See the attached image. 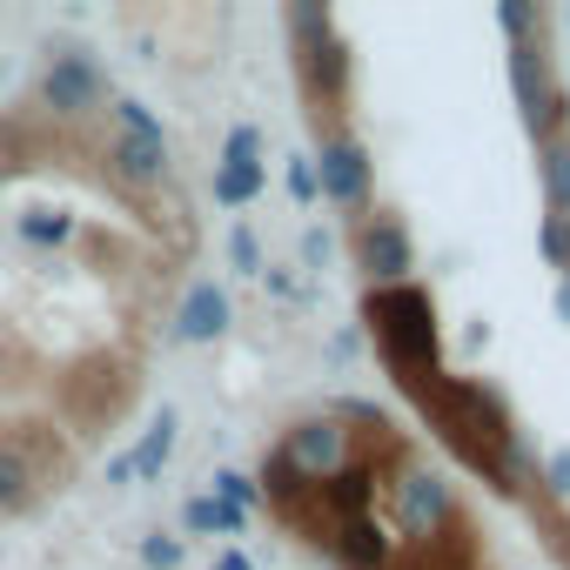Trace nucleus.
<instances>
[{"label": "nucleus", "instance_id": "nucleus-14", "mask_svg": "<svg viewBox=\"0 0 570 570\" xmlns=\"http://www.w3.org/2000/svg\"><path fill=\"white\" fill-rule=\"evenodd\" d=\"M255 195H262V168H228V161H222L215 202H222V208H242V202H255Z\"/></svg>", "mask_w": 570, "mask_h": 570}, {"label": "nucleus", "instance_id": "nucleus-15", "mask_svg": "<svg viewBox=\"0 0 570 570\" xmlns=\"http://www.w3.org/2000/svg\"><path fill=\"white\" fill-rule=\"evenodd\" d=\"M497 28H503L510 41H537V35H543V14L530 8V0H503V8H497Z\"/></svg>", "mask_w": 570, "mask_h": 570}, {"label": "nucleus", "instance_id": "nucleus-13", "mask_svg": "<svg viewBox=\"0 0 570 570\" xmlns=\"http://www.w3.org/2000/svg\"><path fill=\"white\" fill-rule=\"evenodd\" d=\"M181 523H188V530H202V537H235L248 517H242L235 503H222V497H195V503L181 510Z\"/></svg>", "mask_w": 570, "mask_h": 570}, {"label": "nucleus", "instance_id": "nucleus-8", "mask_svg": "<svg viewBox=\"0 0 570 570\" xmlns=\"http://www.w3.org/2000/svg\"><path fill=\"white\" fill-rule=\"evenodd\" d=\"M316 188L336 202V208H370V155L356 135H330L323 141V161H316Z\"/></svg>", "mask_w": 570, "mask_h": 570}, {"label": "nucleus", "instance_id": "nucleus-2", "mask_svg": "<svg viewBox=\"0 0 570 570\" xmlns=\"http://www.w3.org/2000/svg\"><path fill=\"white\" fill-rule=\"evenodd\" d=\"M296 35V81H303V115H309V135L330 141V135H350V48L336 41V14L330 8H289L282 14Z\"/></svg>", "mask_w": 570, "mask_h": 570}, {"label": "nucleus", "instance_id": "nucleus-17", "mask_svg": "<svg viewBox=\"0 0 570 570\" xmlns=\"http://www.w3.org/2000/svg\"><path fill=\"white\" fill-rule=\"evenodd\" d=\"M255 155H262V135H255V128H235V135H228V168H262Z\"/></svg>", "mask_w": 570, "mask_h": 570}, {"label": "nucleus", "instance_id": "nucleus-3", "mask_svg": "<svg viewBox=\"0 0 570 570\" xmlns=\"http://www.w3.org/2000/svg\"><path fill=\"white\" fill-rule=\"evenodd\" d=\"M363 323L383 350V370L396 383L430 376L436 370V303L416 289V282H396V289H370L363 296Z\"/></svg>", "mask_w": 570, "mask_h": 570}, {"label": "nucleus", "instance_id": "nucleus-7", "mask_svg": "<svg viewBox=\"0 0 570 570\" xmlns=\"http://www.w3.org/2000/svg\"><path fill=\"white\" fill-rule=\"evenodd\" d=\"M282 450H289V456L303 463V476H309V483H330V476L343 470V456H350L343 410H330V416H303L289 436H282Z\"/></svg>", "mask_w": 570, "mask_h": 570}, {"label": "nucleus", "instance_id": "nucleus-1", "mask_svg": "<svg viewBox=\"0 0 570 570\" xmlns=\"http://www.w3.org/2000/svg\"><path fill=\"white\" fill-rule=\"evenodd\" d=\"M403 396L423 410V423L443 436V450H450L463 470H476L490 490L523 497L530 483H543V463H530V450L517 443L510 410H503L497 390H483V383H470V376L430 370V376H410Z\"/></svg>", "mask_w": 570, "mask_h": 570}, {"label": "nucleus", "instance_id": "nucleus-16", "mask_svg": "<svg viewBox=\"0 0 570 570\" xmlns=\"http://www.w3.org/2000/svg\"><path fill=\"white\" fill-rule=\"evenodd\" d=\"M215 497L235 503V510H248V503H255V483H248L242 470H215Z\"/></svg>", "mask_w": 570, "mask_h": 570}, {"label": "nucleus", "instance_id": "nucleus-5", "mask_svg": "<svg viewBox=\"0 0 570 570\" xmlns=\"http://www.w3.org/2000/svg\"><path fill=\"white\" fill-rule=\"evenodd\" d=\"M356 268L370 282H383V289H396V282L416 268V248H410V228L383 208H363L356 215Z\"/></svg>", "mask_w": 570, "mask_h": 570}, {"label": "nucleus", "instance_id": "nucleus-19", "mask_svg": "<svg viewBox=\"0 0 570 570\" xmlns=\"http://www.w3.org/2000/svg\"><path fill=\"white\" fill-rule=\"evenodd\" d=\"M228 255H235V268H242V275H262V248H255V235H248V228H235V235H228Z\"/></svg>", "mask_w": 570, "mask_h": 570}, {"label": "nucleus", "instance_id": "nucleus-24", "mask_svg": "<svg viewBox=\"0 0 570 570\" xmlns=\"http://www.w3.org/2000/svg\"><path fill=\"white\" fill-rule=\"evenodd\" d=\"M557 309H563V316H570V282H563V289H557Z\"/></svg>", "mask_w": 570, "mask_h": 570}, {"label": "nucleus", "instance_id": "nucleus-23", "mask_svg": "<svg viewBox=\"0 0 570 570\" xmlns=\"http://www.w3.org/2000/svg\"><path fill=\"white\" fill-rule=\"evenodd\" d=\"M215 570H255V563H248V557H235V550H228V557H215Z\"/></svg>", "mask_w": 570, "mask_h": 570}, {"label": "nucleus", "instance_id": "nucleus-4", "mask_svg": "<svg viewBox=\"0 0 570 570\" xmlns=\"http://www.w3.org/2000/svg\"><path fill=\"white\" fill-rule=\"evenodd\" d=\"M35 108L55 115V121L101 115V108H108V75H101L81 48H61V55L41 61V101H35Z\"/></svg>", "mask_w": 570, "mask_h": 570}, {"label": "nucleus", "instance_id": "nucleus-6", "mask_svg": "<svg viewBox=\"0 0 570 570\" xmlns=\"http://www.w3.org/2000/svg\"><path fill=\"white\" fill-rule=\"evenodd\" d=\"M101 161H108V181L115 188H128V195H155L161 181H168V141H161V128H115V141L101 148Z\"/></svg>", "mask_w": 570, "mask_h": 570}, {"label": "nucleus", "instance_id": "nucleus-22", "mask_svg": "<svg viewBox=\"0 0 570 570\" xmlns=\"http://www.w3.org/2000/svg\"><path fill=\"white\" fill-rule=\"evenodd\" d=\"M323 255H330V235H323V228H309V235H303V262H323Z\"/></svg>", "mask_w": 570, "mask_h": 570}, {"label": "nucleus", "instance_id": "nucleus-12", "mask_svg": "<svg viewBox=\"0 0 570 570\" xmlns=\"http://www.w3.org/2000/svg\"><path fill=\"white\" fill-rule=\"evenodd\" d=\"M168 456H175V410H161V416H155V430L141 436V450H135V476H141V483H161Z\"/></svg>", "mask_w": 570, "mask_h": 570}, {"label": "nucleus", "instance_id": "nucleus-10", "mask_svg": "<svg viewBox=\"0 0 570 570\" xmlns=\"http://www.w3.org/2000/svg\"><path fill=\"white\" fill-rule=\"evenodd\" d=\"M222 323H228V296L215 289V282H195L181 316H175V330H168V343H208V336H222Z\"/></svg>", "mask_w": 570, "mask_h": 570}, {"label": "nucleus", "instance_id": "nucleus-11", "mask_svg": "<svg viewBox=\"0 0 570 570\" xmlns=\"http://www.w3.org/2000/svg\"><path fill=\"white\" fill-rule=\"evenodd\" d=\"M537 168H543V195H550V215H563V222H570V135L543 141Z\"/></svg>", "mask_w": 570, "mask_h": 570}, {"label": "nucleus", "instance_id": "nucleus-18", "mask_svg": "<svg viewBox=\"0 0 570 570\" xmlns=\"http://www.w3.org/2000/svg\"><path fill=\"white\" fill-rule=\"evenodd\" d=\"M141 563H148V570H175V563H181V543H175V537H161V530H155V537H148V543H141Z\"/></svg>", "mask_w": 570, "mask_h": 570}, {"label": "nucleus", "instance_id": "nucleus-9", "mask_svg": "<svg viewBox=\"0 0 570 570\" xmlns=\"http://www.w3.org/2000/svg\"><path fill=\"white\" fill-rule=\"evenodd\" d=\"M41 470H35V456L14 443V436H0V517H21V510H35L41 503Z\"/></svg>", "mask_w": 570, "mask_h": 570}, {"label": "nucleus", "instance_id": "nucleus-21", "mask_svg": "<svg viewBox=\"0 0 570 570\" xmlns=\"http://www.w3.org/2000/svg\"><path fill=\"white\" fill-rule=\"evenodd\" d=\"M543 490H550V497H570V450H557V456L543 463Z\"/></svg>", "mask_w": 570, "mask_h": 570}, {"label": "nucleus", "instance_id": "nucleus-20", "mask_svg": "<svg viewBox=\"0 0 570 570\" xmlns=\"http://www.w3.org/2000/svg\"><path fill=\"white\" fill-rule=\"evenodd\" d=\"M289 195L296 202H316L323 188H316V161H289Z\"/></svg>", "mask_w": 570, "mask_h": 570}]
</instances>
